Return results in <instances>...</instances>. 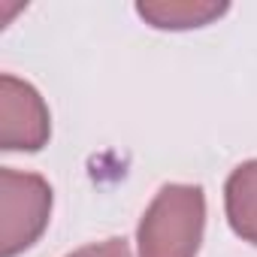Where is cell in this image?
<instances>
[{"mask_svg":"<svg viewBox=\"0 0 257 257\" xmlns=\"http://www.w3.org/2000/svg\"><path fill=\"white\" fill-rule=\"evenodd\" d=\"M22 10H25V4H13V7L0 4V25H10V19H13L16 13H22Z\"/></svg>","mask_w":257,"mask_h":257,"instance_id":"obj_7","label":"cell"},{"mask_svg":"<svg viewBox=\"0 0 257 257\" xmlns=\"http://www.w3.org/2000/svg\"><path fill=\"white\" fill-rule=\"evenodd\" d=\"M206 227V197L197 185H167L146 209L137 248L140 257H197Z\"/></svg>","mask_w":257,"mask_h":257,"instance_id":"obj_1","label":"cell"},{"mask_svg":"<svg viewBox=\"0 0 257 257\" xmlns=\"http://www.w3.org/2000/svg\"><path fill=\"white\" fill-rule=\"evenodd\" d=\"M52 137V115L40 91L13 76H0V149L40 152Z\"/></svg>","mask_w":257,"mask_h":257,"instance_id":"obj_3","label":"cell"},{"mask_svg":"<svg viewBox=\"0 0 257 257\" xmlns=\"http://www.w3.org/2000/svg\"><path fill=\"white\" fill-rule=\"evenodd\" d=\"M67 257H134L131 254V245L124 239H106V242H94V245H85Z\"/></svg>","mask_w":257,"mask_h":257,"instance_id":"obj_6","label":"cell"},{"mask_svg":"<svg viewBox=\"0 0 257 257\" xmlns=\"http://www.w3.org/2000/svg\"><path fill=\"white\" fill-rule=\"evenodd\" d=\"M224 209L233 233L257 245V161L239 164L224 185Z\"/></svg>","mask_w":257,"mask_h":257,"instance_id":"obj_5","label":"cell"},{"mask_svg":"<svg viewBox=\"0 0 257 257\" xmlns=\"http://www.w3.org/2000/svg\"><path fill=\"white\" fill-rule=\"evenodd\" d=\"M230 7L218 0H143L137 16L158 31H194L218 22Z\"/></svg>","mask_w":257,"mask_h":257,"instance_id":"obj_4","label":"cell"},{"mask_svg":"<svg viewBox=\"0 0 257 257\" xmlns=\"http://www.w3.org/2000/svg\"><path fill=\"white\" fill-rule=\"evenodd\" d=\"M52 188L37 173L0 170V257H19L46 233Z\"/></svg>","mask_w":257,"mask_h":257,"instance_id":"obj_2","label":"cell"}]
</instances>
